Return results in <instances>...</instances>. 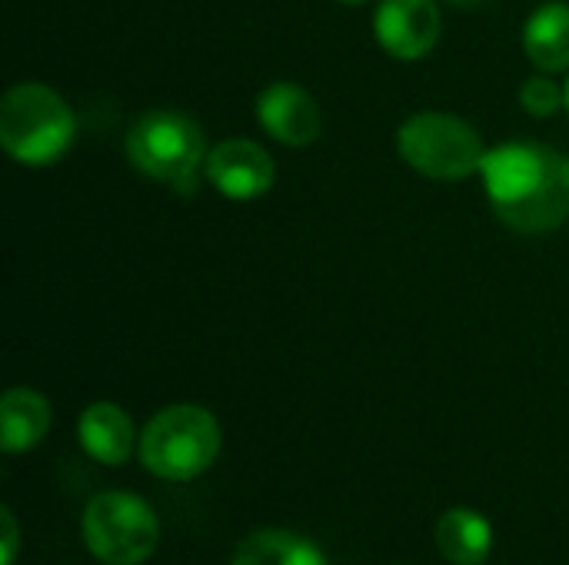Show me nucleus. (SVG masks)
<instances>
[{
  "label": "nucleus",
  "mask_w": 569,
  "mask_h": 565,
  "mask_svg": "<svg viewBox=\"0 0 569 565\" xmlns=\"http://www.w3.org/2000/svg\"><path fill=\"white\" fill-rule=\"evenodd\" d=\"M480 176L493 213L517 233H550L569 220V157L553 147H493Z\"/></svg>",
  "instance_id": "1"
},
{
  "label": "nucleus",
  "mask_w": 569,
  "mask_h": 565,
  "mask_svg": "<svg viewBox=\"0 0 569 565\" xmlns=\"http://www.w3.org/2000/svg\"><path fill=\"white\" fill-rule=\"evenodd\" d=\"M77 137L70 103L47 83H13L0 100V143L23 167H47L60 160Z\"/></svg>",
  "instance_id": "2"
},
{
  "label": "nucleus",
  "mask_w": 569,
  "mask_h": 565,
  "mask_svg": "<svg viewBox=\"0 0 569 565\" xmlns=\"http://www.w3.org/2000/svg\"><path fill=\"white\" fill-rule=\"evenodd\" d=\"M127 160L150 180L193 193L207 163V137L200 123L173 107L140 113L127 130Z\"/></svg>",
  "instance_id": "3"
},
{
  "label": "nucleus",
  "mask_w": 569,
  "mask_h": 565,
  "mask_svg": "<svg viewBox=\"0 0 569 565\" xmlns=\"http://www.w3.org/2000/svg\"><path fill=\"white\" fill-rule=\"evenodd\" d=\"M220 453V423L210 410L177 403L160 410L140 433L143 466L170 483L197 480Z\"/></svg>",
  "instance_id": "4"
},
{
  "label": "nucleus",
  "mask_w": 569,
  "mask_h": 565,
  "mask_svg": "<svg viewBox=\"0 0 569 565\" xmlns=\"http://www.w3.org/2000/svg\"><path fill=\"white\" fill-rule=\"evenodd\" d=\"M397 150L403 163L430 180H467L487 157L483 137L453 113L423 110L400 123Z\"/></svg>",
  "instance_id": "5"
},
{
  "label": "nucleus",
  "mask_w": 569,
  "mask_h": 565,
  "mask_svg": "<svg viewBox=\"0 0 569 565\" xmlns=\"http://www.w3.org/2000/svg\"><path fill=\"white\" fill-rule=\"evenodd\" d=\"M83 543L103 565H140L160 543V523L140 496L110 490L87 503Z\"/></svg>",
  "instance_id": "6"
},
{
  "label": "nucleus",
  "mask_w": 569,
  "mask_h": 565,
  "mask_svg": "<svg viewBox=\"0 0 569 565\" xmlns=\"http://www.w3.org/2000/svg\"><path fill=\"white\" fill-rule=\"evenodd\" d=\"M203 176L227 200L247 203V200H257V196L270 193V186H273V157L253 140L230 137V140H220L207 153Z\"/></svg>",
  "instance_id": "7"
},
{
  "label": "nucleus",
  "mask_w": 569,
  "mask_h": 565,
  "mask_svg": "<svg viewBox=\"0 0 569 565\" xmlns=\"http://www.w3.org/2000/svg\"><path fill=\"white\" fill-rule=\"evenodd\" d=\"M443 30L440 7L433 0H380L373 13L377 43L393 60H420L427 57Z\"/></svg>",
  "instance_id": "8"
},
{
  "label": "nucleus",
  "mask_w": 569,
  "mask_h": 565,
  "mask_svg": "<svg viewBox=\"0 0 569 565\" xmlns=\"http://www.w3.org/2000/svg\"><path fill=\"white\" fill-rule=\"evenodd\" d=\"M257 120L283 147H310L323 127L320 103L290 80H277L257 93Z\"/></svg>",
  "instance_id": "9"
},
{
  "label": "nucleus",
  "mask_w": 569,
  "mask_h": 565,
  "mask_svg": "<svg viewBox=\"0 0 569 565\" xmlns=\"http://www.w3.org/2000/svg\"><path fill=\"white\" fill-rule=\"evenodd\" d=\"M77 440L90 460L103 466H120L133 453L137 430L127 410H120L117 403H90L77 420Z\"/></svg>",
  "instance_id": "10"
},
{
  "label": "nucleus",
  "mask_w": 569,
  "mask_h": 565,
  "mask_svg": "<svg viewBox=\"0 0 569 565\" xmlns=\"http://www.w3.org/2000/svg\"><path fill=\"white\" fill-rule=\"evenodd\" d=\"M523 50H527V60L540 73L569 70V3L547 0L527 17Z\"/></svg>",
  "instance_id": "11"
},
{
  "label": "nucleus",
  "mask_w": 569,
  "mask_h": 565,
  "mask_svg": "<svg viewBox=\"0 0 569 565\" xmlns=\"http://www.w3.org/2000/svg\"><path fill=\"white\" fill-rule=\"evenodd\" d=\"M50 430V403L27 386H13L0 400V446L17 456L33 450Z\"/></svg>",
  "instance_id": "12"
},
{
  "label": "nucleus",
  "mask_w": 569,
  "mask_h": 565,
  "mask_svg": "<svg viewBox=\"0 0 569 565\" xmlns=\"http://www.w3.org/2000/svg\"><path fill=\"white\" fill-rule=\"evenodd\" d=\"M437 549L450 563L480 565L493 549V529L473 509H450L437 523Z\"/></svg>",
  "instance_id": "13"
},
{
  "label": "nucleus",
  "mask_w": 569,
  "mask_h": 565,
  "mask_svg": "<svg viewBox=\"0 0 569 565\" xmlns=\"http://www.w3.org/2000/svg\"><path fill=\"white\" fill-rule=\"evenodd\" d=\"M230 565H327V559L303 536L283 529H263L240 543Z\"/></svg>",
  "instance_id": "14"
},
{
  "label": "nucleus",
  "mask_w": 569,
  "mask_h": 565,
  "mask_svg": "<svg viewBox=\"0 0 569 565\" xmlns=\"http://www.w3.org/2000/svg\"><path fill=\"white\" fill-rule=\"evenodd\" d=\"M520 107L530 117H553L560 107H567V87H560L553 80V73H537L530 80H523L520 87Z\"/></svg>",
  "instance_id": "15"
},
{
  "label": "nucleus",
  "mask_w": 569,
  "mask_h": 565,
  "mask_svg": "<svg viewBox=\"0 0 569 565\" xmlns=\"http://www.w3.org/2000/svg\"><path fill=\"white\" fill-rule=\"evenodd\" d=\"M0 526H3V549H0V565H13V559H17V543H20V536H17V519H13V513H10V509H0Z\"/></svg>",
  "instance_id": "16"
},
{
  "label": "nucleus",
  "mask_w": 569,
  "mask_h": 565,
  "mask_svg": "<svg viewBox=\"0 0 569 565\" xmlns=\"http://www.w3.org/2000/svg\"><path fill=\"white\" fill-rule=\"evenodd\" d=\"M447 3H453V7H480L487 0H447Z\"/></svg>",
  "instance_id": "17"
},
{
  "label": "nucleus",
  "mask_w": 569,
  "mask_h": 565,
  "mask_svg": "<svg viewBox=\"0 0 569 565\" xmlns=\"http://www.w3.org/2000/svg\"><path fill=\"white\" fill-rule=\"evenodd\" d=\"M563 87H567V107H563V110H567V113H569V80H567V83H563Z\"/></svg>",
  "instance_id": "18"
},
{
  "label": "nucleus",
  "mask_w": 569,
  "mask_h": 565,
  "mask_svg": "<svg viewBox=\"0 0 569 565\" xmlns=\"http://www.w3.org/2000/svg\"><path fill=\"white\" fill-rule=\"evenodd\" d=\"M340 3H367V0H340Z\"/></svg>",
  "instance_id": "19"
}]
</instances>
